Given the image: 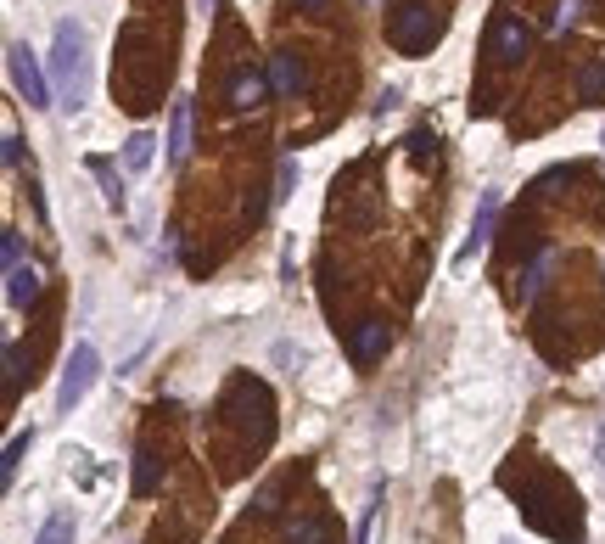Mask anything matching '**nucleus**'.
<instances>
[{
	"mask_svg": "<svg viewBox=\"0 0 605 544\" xmlns=\"http://www.w3.org/2000/svg\"><path fill=\"white\" fill-rule=\"evenodd\" d=\"M51 79L62 90V107L79 113L85 101V29L79 23H62L57 29V45H51Z\"/></svg>",
	"mask_w": 605,
	"mask_h": 544,
	"instance_id": "f257e3e1",
	"label": "nucleus"
},
{
	"mask_svg": "<svg viewBox=\"0 0 605 544\" xmlns=\"http://www.w3.org/2000/svg\"><path fill=\"white\" fill-rule=\"evenodd\" d=\"M96 376H101L96 343H73L68 365H62V382H57V410H62V416H73V410L85 404V393L96 387Z\"/></svg>",
	"mask_w": 605,
	"mask_h": 544,
	"instance_id": "f03ea898",
	"label": "nucleus"
},
{
	"mask_svg": "<svg viewBox=\"0 0 605 544\" xmlns=\"http://www.w3.org/2000/svg\"><path fill=\"white\" fill-rule=\"evenodd\" d=\"M437 40V17H432V6H421V0H404L393 12V45L398 51H426V45Z\"/></svg>",
	"mask_w": 605,
	"mask_h": 544,
	"instance_id": "7ed1b4c3",
	"label": "nucleus"
},
{
	"mask_svg": "<svg viewBox=\"0 0 605 544\" xmlns=\"http://www.w3.org/2000/svg\"><path fill=\"white\" fill-rule=\"evenodd\" d=\"M6 62H12V85L17 96L29 101V107H51V85H45L40 62H34V51L23 40H12V51H6Z\"/></svg>",
	"mask_w": 605,
	"mask_h": 544,
	"instance_id": "20e7f679",
	"label": "nucleus"
},
{
	"mask_svg": "<svg viewBox=\"0 0 605 544\" xmlns=\"http://www.w3.org/2000/svg\"><path fill=\"white\" fill-rule=\"evenodd\" d=\"M488 45H493V62H521L527 57V45H533V34H527L521 17H499L493 34H488Z\"/></svg>",
	"mask_w": 605,
	"mask_h": 544,
	"instance_id": "39448f33",
	"label": "nucleus"
},
{
	"mask_svg": "<svg viewBox=\"0 0 605 544\" xmlns=\"http://www.w3.org/2000/svg\"><path fill=\"white\" fill-rule=\"evenodd\" d=\"M387 320H359V331H353V343H348V354H353V365H376L381 354H387Z\"/></svg>",
	"mask_w": 605,
	"mask_h": 544,
	"instance_id": "423d86ee",
	"label": "nucleus"
},
{
	"mask_svg": "<svg viewBox=\"0 0 605 544\" xmlns=\"http://www.w3.org/2000/svg\"><path fill=\"white\" fill-rule=\"evenodd\" d=\"M40 287H45V275L34 270V264L6 270V303H12V309H34V303H40Z\"/></svg>",
	"mask_w": 605,
	"mask_h": 544,
	"instance_id": "0eeeda50",
	"label": "nucleus"
},
{
	"mask_svg": "<svg viewBox=\"0 0 605 544\" xmlns=\"http://www.w3.org/2000/svg\"><path fill=\"white\" fill-rule=\"evenodd\" d=\"M493 214H499V191H482V208H477V219H471V242L460 247V258H471L477 247H488V236H493Z\"/></svg>",
	"mask_w": 605,
	"mask_h": 544,
	"instance_id": "6e6552de",
	"label": "nucleus"
},
{
	"mask_svg": "<svg viewBox=\"0 0 605 544\" xmlns=\"http://www.w3.org/2000/svg\"><path fill=\"white\" fill-rule=\"evenodd\" d=\"M191 152V101H174L169 113V163H185Z\"/></svg>",
	"mask_w": 605,
	"mask_h": 544,
	"instance_id": "1a4fd4ad",
	"label": "nucleus"
},
{
	"mask_svg": "<svg viewBox=\"0 0 605 544\" xmlns=\"http://www.w3.org/2000/svg\"><path fill=\"white\" fill-rule=\"evenodd\" d=\"M264 96H269V85H264V73H253V68H241V73H236V85H230V101H236L241 113H247V107H264Z\"/></svg>",
	"mask_w": 605,
	"mask_h": 544,
	"instance_id": "9d476101",
	"label": "nucleus"
},
{
	"mask_svg": "<svg viewBox=\"0 0 605 544\" xmlns=\"http://www.w3.org/2000/svg\"><path fill=\"white\" fill-rule=\"evenodd\" d=\"M269 79H275L281 96H297V90L309 85V68H303L297 57H275V62H269Z\"/></svg>",
	"mask_w": 605,
	"mask_h": 544,
	"instance_id": "9b49d317",
	"label": "nucleus"
},
{
	"mask_svg": "<svg viewBox=\"0 0 605 544\" xmlns=\"http://www.w3.org/2000/svg\"><path fill=\"white\" fill-rule=\"evenodd\" d=\"M152 152H157V141L146 135V129H135V135L124 141V169H135V174L152 169Z\"/></svg>",
	"mask_w": 605,
	"mask_h": 544,
	"instance_id": "f8f14e48",
	"label": "nucleus"
},
{
	"mask_svg": "<svg viewBox=\"0 0 605 544\" xmlns=\"http://www.w3.org/2000/svg\"><path fill=\"white\" fill-rule=\"evenodd\" d=\"M90 169H96L101 191H107V208H118V214H124V180H118V169L107 158H90Z\"/></svg>",
	"mask_w": 605,
	"mask_h": 544,
	"instance_id": "ddd939ff",
	"label": "nucleus"
},
{
	"mask_svg": "<svg viewBox=\"0 0 605 544\" xmlns=\"http://www.w3.org/2000/svg\"><path fill=\"white\" fill-rule=\"evenodd\" d=\"M549 270H555V253H538V258H533V270L521 275V303H533L538 292H544V275H549Z\"/></svg>",
	"mask_w": 605,
	"mask_h": 544,
	"instance_id": "4468645a",
	"label": "nucleus"
},
{
	"mask_svg": "<svg viewBox=\"0 0 605 544\" xmlns=\"http://www.w3.org/2000/svg\"><path fill=\"white\" fill-rule=\"evenodd\" d=\"M34 544H73V511H57V516H51V522L34 533Z\"/></svg>",
	"mask_w": 605,
	"mask_h": 544,
	"instance_id": "2eb2a0df",
	"label": "nucleus"
},
{
	"mask_svg": "<svg viewBox=\"0 0 605 544\" xmlns=\"http://www.w3.org/2000/svg\"><path fill=\"white\" fill-rule=\"evenodd\" d=\"M29 444H34V432H17L12 444H6V460H0V477H6V483L17 477V460L29 455Z\"/></svg>",
	"mask_w": 605,
	"mask_h": 544,
	"instance_id": "dca6fc26",
	"label": "nucleus"
},
{
	"mask_svg": "<svg viewBox=\"0 0 605 544\" xmlns=\"http://www.w3.org/2000/svg\"><path fill=\"white\" fill-rule=\"evenodd\" d=\"M152 488H157V455L141 449V455H135V494H152Z\"/></svg>",
	"mask_w": 605,
	"mask_h": 544,
	"instance_id": "f3484780",
	"label": "nucleus"
},
{
	"mask_svg": "<svg viewBox=\"0 0 605 544\" xmlns=\"http://www.w3.org/2000/svg\"><path fill=\"white\" fill-rule=\"evenodd\" d=\"M583 101H605V62H594V68L583 73Z\"/></svg>",
	"mask_w": 605,
	"mask_h": 544,
	"instance_id": "a211bd4d",
	"label": "nucleus"
},
{
	"mask_svg": "<svg viewBox=\"0 0 605 544\" xmlns=\"http://www.w3.org/2000/svg\"><path fill=\"white\" fill-rule=\"evenodd\" d=\"M577 17H583V0H561V6H555V34L577 29Z\"/></svg>",
	"mask_w": 605,
	"mask_h": 544,
	"instance_id": "6ab92c4d",
	"label": "nucleus"
},
{
	"mask_svg": "<svg viewBox=\"0 0 605 544\" xmlns=\"http://www.w3.org/2000/svg\"><path fill=\"white\" fill-rule=\"evenodd\" d=\"M286 539H292V544H325V528H320V522H292Z\"/></svg>",
	"mask_w": 605,
	"mask_h": 544,
	"instance_id": "aec40b11",
	"label": "nucleus"
},
{
	"mask_svg": "<svg viewBox=\"0 0 605 544\" xmlns=\"http://www.w3.org/2000/svg\"><path fill=\"white\" fill-rule=\"evenodd\" d=\"M17 382H23V354L17 343H6V393H17Z\"/></svg>",
	"mask_w": 605,
	"mask_h": 544,
	"instance_id": "412c9836",
	"label": "nucleus"
},
{
	"mask_svg": "<svg viewBox=\"0 0 605 544\" xmlns=\"http://www.w3.org/2000/svg\"><path fill=\"white\" fill-rule=\"evenodd\" d=\"M0 253H6V270H17V264H23V236H17V230H6Z\"/></svg>",
	"mask_w": 605,
	"mask_h": 544,
	"instance_id": "4be33fe9",
	"label": "nucleus"
},
{
	"mask_svg": "<svg viewBox=\"0 0 605 544\" xmlns=\"http://www.w3.org/2000/svg\"><path fill=\"white\" fill-rule=\"evenodd\" d=\"M292 191H297V158H286L281 163V191H275V202H286Z\"/></svg>",
	"mask_w": 605,
	"mask_h": 544,
	"instance_id": "5701e85b",
	"label": "nucleus"
},
{
	"mask_svg": "<svg viewBox=\"0 0 605 544\" xmlns=\"http://www.w3.org/2000/svg\"><path fill=\"white\" fill-rule=\"evenodd\" d=\"M6 163H23V135L17 129H6Z\"/></svg>",
	"mask_w": 605,
	"mask_h": 544,
	"instance_id": "b1692460",
	"label": "nucleus"
},
{
	"mask_svg": "<svg viewBox=\"0 0 605 544\" xmlns=\"http://www.w3.org/2000/svg\"><path fill=\"white\" fill-rule=\"evenodd\" d=\"M594 455H600V472H605V432L594 438Z\"/></svg>",
	"mask_w": 605,
	"mask_h": 544,
	"instance_id": "393cba45",
	"label": "nucleus"
},
{
	"mask_svg": "<svg viewBox=\"0 0 605 544\" xmlns=\"http://www.w3.org/2000/svg\"><path fill=\"white\" fill-rule=\"evenodd\" d=\"M303 6H309V12H320V6H325V0H303Z\"/></svg>",
	"mask_w": 605,
	"mask_h": 544,
	"instance_id": "a878e982",
	"label": "nucleus"
},
{
	"mask_svg": "<svg viewBox=\"0 0 605 544\" xmlns=\"http://www.w3.org/2000/svg\"><path fill=\"white\" fill-rule=\"evenodd\" d=\"M197 6H202V12H213V0H197Z\"/></svg>",
	"mask_w": 605,
	"mask_h": 544,
	"instance_id": "bb28decb",
	"label": "nucleus"
}]
</instances>
